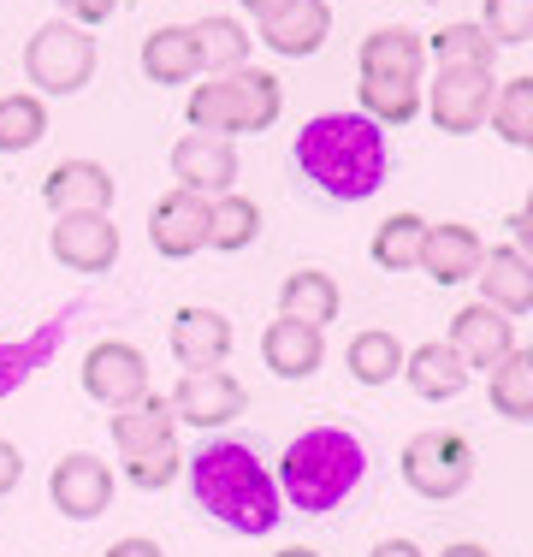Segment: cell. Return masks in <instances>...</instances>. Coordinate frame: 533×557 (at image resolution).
Here are the masks:
<instances>
[{"label": "cell", "mask_w": 533, "mask_h": 557, "mask_svg": "<svg viewBox=\"0 0 533 557\" xmlns=\"http://www.w3.org/2000/svg\"><path fill=\"white\" fill-rule=\"evenodd\" d=\"M297 166L332 202H368L392 172V149L368 113H320L297 137Z\"/></svg>", "instance_id": "1"}, {"label": "cell", "mask_w": 533, "mask_h": 557, "mask_svg": "<svg viewBox=\"0 0 533 557\" xmlns=\"http://www.w3.org/2000/svg\"><path fill=\"white\" fill-rule=\"evenodd\" d=\"M184 474H190L196 504L213 522L232 528V534L256 540V534H273L278 528V510H285L278 481L261 469V457L244 440H208L196 457H184Z\"/></svg>", "instance_id": "2"}, {"label": "cell", "mask_w": 533, "mask_h": 557, "mask_svg": "<svg viewBox=\"0 0 533 557\" xmlns=\"http://www.w3.org/2000/svg\"><path fill=\"white\" fill-rule=\"evenodd\" d=\"M362 474H368V450L350 428H309L302 440L285 445L273 481L278 498L297 504L302 516H326L362 486Z\"/></svg>", "instance_id": "3"}, {"label": "cell", "mask_w": 533, "mask_h": 557, "mask_svg": "<svg viewBox=\"0 0 533 557\" xmlns=\"http://www.w3.org/2000/svg\"><path fill=\"white\" fill-rule=\"evenodd\" d=\"M278 113H285V84H278L273 72H256V65L208 77V84L190 89V101H184L190 131H208V137H256V131L278 125Z\"/></svg>", "instance_id": "4"}, {"label": "cell", "mask_w": 533, "mask_h": 557, "mask_svg": "<svg viewBox=\"0 0 533 557\" xmlns=\"http://www.w3.org/2000/svg\"><path fill=\"white\" fill-rule=\"evenodd\" d=\"M24 77L42 96H77L96 77V36L72 18H53L24 42Z\"/></svg>", "instance_id": "5"}, {"label": "cell", "mask_w": 533, "mask_h": 557, "mask_svg": "<svg viewBox=\"0 0 533 557\" xmlns=\"http://www.w3.org/2000/svg\"><path fill=\"white\" fill-rule=\"evenodd\" d=\"M474 481V445L462 433H445V428H426L404 445V486L433 504L457 498L462 486Z\"/></svg>", "instance_id": "6"}, {"label": "cell", "mask_w": 533, "mask_h": 557, "mask_svg": "<svg viewBox=\"0 0 533 557\" xmlns=\"http://www.w3.org/2000/svg\"><path fill=\"white\" fill-rule=\"evenodd\" d=\"M492 96H498V84L486 65H438L433 89H426V113L445 137H474L492 119Z\"/></svg>", "instance_id": "7"}, {"label": "cell", "mask_w": 533, "mask_h": 557, "mask_svg": "<svg viewBox=\"0 0 533 557\" xmlns=\"http://www.w3.org/2000/svg\"><path fill=\"white\" fill-rule=\"evenodd\" d=\"M84 392L107 409H131L149 397V356L125 338H101L84 356Z\"/></svg>", "instance_id": "8"}, {"label": "cell", "mask_w": 533, "mask_h": 557, "mask_svg": "<svg viewBox=\"0 0 533 557\" xmlns=\"http://www.w3.org/2000/svg\"><path fill=\"white\" fill-rule=\"evenodd\" d=\"M249 409V392L237 374H225V368H202V374H178V386H172V416L190 421V428H232L237 416Z\"/></svg>", "instance_id": "9"}, {"label": "cell", "mask_w": 533, "mask_h": 557, "mask_svg": "<svg viewBox=\"0 0 533 557\" xmlns=\"http://www.w3.org/2000/svg\"><path fill=\"white\" fill-rule=\"evenodd\" d=\"M48 498L65 522H96L107 504H113V469H107L96 450H72V457L53 462Z\"/></svg>", "instance_id": "10"}, {"label": "cell", "mask_w": 533, "mask_h": 557, "mask_svg": "<svg viewBox=\"0 0 533 557\" xmlns=\"http://www.w3.org/2000/svg\"><path fill=\"white\" fill-rule=\"evenodd\" d=\"M48 249L60 268L96 278L119 261V225H113V214H60L48 232Z\"/></svg>", "instance_id": "11"}, {"label": "cell", "mask_w": 533, "mask_h": 557, "mask_svg": "<svg viewBox=\"0 0 533 557\" xmlns=\"http://www.w3.org/2000/svg\"><path fill=\"white\" fill-rule=\"evenodd\" d=\"M208 202H213V196H196V190H184V184L160 196V202L149 208L154 256L184 261V256H196V249H208Z\"/></svg>", "instance_id": "12"}, {"label": "cell", "mask_w": 533, "mask_h": 557, "mask_svg": "<svg viewBox=\"0 0 533 557\" xmlns=\"http://www.w3.org/2000/svg\"><path fill=\"white\" fill-rule=\"evenodd\" d=\"M172 178L196 196H225L237 184V143L232 137H208V131H190V137L172 143Z\"/></svg>", "instance_id": "13"}, {"label": "cell", "mask_w": 533, "mask_h": 557, "mask_svg": "<svg viewBox=\"0 0 533 557\" xmlns=\"http://www.w3.org/2000/svg\"><path fill=\"white\" fill-rule=\"evenodd\" d=\"M172 356H178L184 374L225 368V356H232V321H225L220 309H202V302L178 309L172 314Z\"/></svg>", "instance_id": "14"}, {"label": "cell", "mask_w": 533, "mask_h": 557, "mask_svg": "<svg viewBox=\"0 0 533 557\" xmlns=\"http://www.w3.org/2000/svg\"><path fill=\"white\" fill-rule=\"evenodd\" d=\"M42 196H48L53 220L60 214H107L113 196H119V184L101 161H60L42 178Z\"/></svg>", "instance_id": "15"}, {"label": "cell", "mask_w": 533, "mask_h": 557, "mask_svg": "<svg viewBox=\"0 0 533 557\" xmlns=\"http://www.w3.org/2000/svg\"><path fill=\"white\" fill-rule=\"evenodd\" d=\"M450 350H457L469 368H480V374H492L504 356H516V326H510V314L486 309V302L457 309V321H450Z\"/></svg>", "instance_id": "16"}, {"label": "cell", "mask_w": 533, "mask_h": 557, "mask_svg": "<svg viewBox=\"0 0 533 557\" xmlns=\"http://www.w3.org/2000/svg\"><path fill=\"white\" fill-rule=\"evenodd\" d=\"M356 65L362 77H385V84H421L426 77V42L404 24H380L368 30V42L356 48Z\"/></svg>", "instance_id": "17"}, {"label": "cell", "mask_w": 533, "mask_h": 557, "mask_svg": "<svg viewBox=\"0 0 533 557\" xmlns=\"http://www.w3.org/2000/svg\"><path fill=\"white\" fill-rule=\"evenodd\" d=\"M480 256H486V244H480L474 225L462 220H445V225H426V244H421V273L433 278V285H469L480 273Z\"/></svg>", "instance_id": "18"}, {"label": "cell", "mask_w": 533, "mask_h": 557, "mask_svg": "<svg viewBox=\"0 0 533 557\" xmlns=\"http://www.w3.org/2000/svg\"><path fill=\"white\" fill-rule=\"evenodd\" d=\"M474 285H480V302L498 309V314H510V321L533 309V261L522 256V249H510V244H498V249L480 256Z\"/></svg>", "instance_id": "19"}, {"label": "cell", "mask_w": 533, "mask_h": 557, "mask_svg": "<svg viewBox=\"0 0 533 557\" xmlns=\"http://www.w3.org/2000/svg\"><path fill=\"white\" fill-rule=\"evenodd\" d=\"M261 362H266V374H278V380H309V374H320V362H326V333L278 314L261 333Z\"/></svg>", "instance_id": "20"}, {"label": "cell", "mask_w": 533, "mask_h": 557, "mask_svg": "<svg viewBox=\"0 0 533 557\" xmlns=\"http://www.w3.org/2000/svg\"><path fill=\"white\" fill-rule=\"evenodd\" d=\"M469 374H474V368L462 362L457 350H450V338L416 344V350L404 356V380H409V392L426 397V404H450V397H462V392H469Z\"/></svg>", "instance_id": "21"}, {"label": "cell", "mask_w": 533, "mask_h": 557, "mask_svg": "<svg viewBox=\"0 0 533 557\" xmlns=\"http://www.w3.org/2000/svg\"><path fill=\"white\" fill-rule=\"evenodd\" d=\"M326 30H332V7L326 0H290L273 24H261V42L285 60H309L326 48Z\"/></svg>", "instance_id": "22"}, {"label": "cell", "mask_w": 533, "mask_h": 557, "mask_svg": "<svg viewBox=\"0 0 533 557\" xmlns=\"http://www.w3.org/2000/svg\"><path fill=\"white\" fill-rule=\"evenodd\" d=\"M113 445H119V457H142V450H160V445H172V433H178V416H172V397H142V404H131V409H113Z\"/></svg>", "instance_id": "23"}, {"label": "cell", "mask_w": 533, "mask_h": 557, "mask_svg": "<svg viewBox=\"0 0 533 557\" xmlns=\"http://www.w3.org/2000/svg\"><path fill=\"white\" fill-rule=\"evenodd\" d=\"M338 309H344L338 278L320 273V268H297L278 285V314H285V321H302V326H320V333H326V326L338 321Z\"/></svg>", "instance_id": "24"}, {"label": "cell", "mask_w": 533, "mask_h": 557, "mask_svg": "<svg viewBox=\"0 0 533 557\" xmlns=\"http://www.w3.org/2000/svg\"><path fill=\"white\" fill-rule=\"evenodd\" d=\"M142 77H149V84H160V89L202 77V60H196L190 24H160L149 42H142Z\"/></svg>", "instance_id": "25"}, {"label": "cell", "mask_w": 533, "mask_h": 557, "mask_svg": "<svg viewBox=\"0 0 533 557\" xmlns=\"http://www.w3.org/2000/svg\"><path fill=\"white\" fill-rule=\"evenodd\" d=\"M190 36H196V60H202L208 77H225V72H237V65H249V30H244V18L208 12V18L190 24Z\"/></svg>", "instance_id": "26"}, {"label": "cell", "mask_w": 533, "mask_h": 557, "mask_svg": "<svg viewBox=\"0 0 533 557\" xmlns=\"http://www.w3.org/2000/svg\"><path fill=\"white\" fill-rule=\"evenodd\" d=\"M404 344L397 333H385V326H368V333L350 338V350H344V368H350L356 386H385V380L404 374Z\"/></svg>", "instance_id": "27"}, {"label": "cell", "mask_w": 533, "mask_h": 557, "mask_svg": "<svg viewBox=\"0 0 533 557\" xmlns=\"http://www.w3.org/2000/svg\"><path fill=\"white\" fill-rule=\"evenodd\" d=\"M261 237V208L249 202V196L225 190L208 202V249H220V256H237V249H249Z\"/></svg>", "instance_id": "28"}, {"label": "cell", "mask_w": 533, "mask_h": 557, "mask_svg": "<svg viewBox=\"0 0 533 557\" xmlns=\"http://www.w3.org/2000/svg\"><path fill=\"white\" fill-rule=\"evenodd\" d=\"M48 137V101L36 89H12L0 101V154H24Z\"/></svg>", "instance_id": "29"}, {"label": "cell", "mask_w": 533, "mask_h": 557, "mask_svg": "<svg viewBox=\"0 0 533 557\" xmlns=\"http://www.w3.org/2000/svg\"><path fill=\"white\" fill-rule=\"evenodd\" d=\"M421 244H426V220L421 214H392L373 232V261H380L385 273H409V268H421Z\"/></svg>", "instance_id": "30"}, {"label": "cell", "mask_w": 533, "mask_h": 557, "mask_svg": "<svg viewBox=\"0 0 533 557\" xmlns=\"http://www.w3.org/2000/svg\"><path fill=\"white\" fill-rule=\"evenodd\" d=\"M486 380H492V409H498L504 421H533V362L522 350L504 356Z\"/></svg>", "instance_id": "31"}, {"label": "cell", "mask_w": 533, "mask_h": 557, "mask_svg": "<svg viewBox=\"0 0 533 557\" xmlns=\"http://www.w3.org/2000/svg\"><path fill=\"white\" fill-rule=\"evenodd\" d=\"M492 131H498L504 143H516V149H528L533 143V77H510V84H498V96H492Z\"/></svg>", "instance_id": "32"}, {"label": "cell", "mask_w": 533, "mask_h": 557, "mask_svg": "<svg viewBox=\"0 0 533 557\" xmlns=\"http://www.w3.org/2000/svg\"><path fill=\"white\" fill-rule=\"evenodd\" d=\"M426 60H438V65H486L492 72L498 42H492L480 24H445L438 36H426Z\"/></svg>", "instance_id": "33"}, {"label": "cell", "mask_w": 533, "mask_h": 557, "mask_svg": "<svg viewBox=\"0 0 533 557\" xmlns=\"http://www.w3.org/2000/svg\"><path fill=\"white\" fill-rule=\"evenodd\" d=\"M362 113L373 125H409L421 113V84H385V77H362Z\"/></svg>", "instance_id": "34"}, {"label": "cell", "mask_w": 533, "mask_h": 557, "mask_svg": "<svg viewBox=\"0 0 533 557\" xmlns=\"http://www.w3.org/2000/svg\"><path fill=\"white\" fill-rule=\"evenodd\" d=\"M53 333H60V326H42V333H36V338H24V344H0V397H7L12 386H24V380H30L36 368L48 362Z\"/></svg>", "instance_id": "35"}, {"label": "cell", "mask_w": 533, "mask_h": 557, "mask_svg": "<svg viewBox=\"0 0 533 557\" xmlns=\"http://www.w3.org/2000/svg\"><path fill=\"white\" fill-rule=\"evenodd\" d=\"M480 30H486L498 48L533 42V0H486V18H480Z\"/></svg>", "instance_id": "36"}, {"label": "cell", "mask_w": 533, "mask_h": 557, "mask_svg": "<svg viewBox=\"0 0 533 557\" xmlns=\"http://www.w3.org/2000/svg\"><path fill=\"white\" fill-rule=\"evenodd\" d=\"M184 474V450L178 445H160V450H142V457H125V481L137 493H160Z\"/></svg>", "instance_id": "37"}, {"label": "cell", "mask_w": 533, "mask_h": 557, "mask_svg": "<svg viewBox=\"0 0 533 557\" xmlns=\"http://www.w3.org/2000/svg\"><path fill=\"white\" fill-rule=\"evenodd\" d=\"M60 7H65V18H72V24H84V30H89V24H107V18H113L119 0H60Z\"/></svg>", "instance_id": "38"}, {"label": "cell", "mask_w": 533, "mask_h": 557, "mask_svg": "<svg viewBox=\"0 0 533 557\" xmlns=\"http://www.w3.org/2000/svg\"><path fill=\"white\" fill-rule=\"evenodd\" d=\"M18 481H24V457H18V445H12V440H0V498H7Z\"/></svg>", "instance_id": "39"}, {"label": "cell", "mask_w": 533, "mask_h": 557, "mask_svg": "<svg viewBox=\"0 0 533 557\" xmlns=\"http://www.w3.org/2000/svg\"><path fill=\"white\" fill-rule=\"evenodd\" d=\"M107 557H166V552H160L154 540L131 534V540H113V546H107Z\"/></svg>", "instance_id": "40"}, {"label": "cell", "mask_w": 533, "mask_h": 557, "mask_svg": "<svg viewBox=\"0 0 533 557\" xmlns=\"http://www.w3.org/2000/svg\"><path fill=\"white\" fill-rule=\"evenodd\" d=\"M237 7H244V12H249V18H256V24H273V18H278V12H285V7H290V0H237Z\"/></svg>", "instance_id": "41"}, {"label": "cell", "mask_w": 533, "mask_h": 557, "mask_svg": "<svg viewBox=\"0 0 533 557\" xmlns=\"http://www.w3.org/2000/svg\"><path fill=\"white\" fill-rule=\"evenodd\" d=\"M368 557H426L416 540H380V546H373Z\"/></svg>", "instance_id": "42"}, {"label": "cell", "mask_w": 533, "mask_h": 557, "mask_svg": "<svg viewBox=\"0 0 533 557\" xmlns=\"http://www.w3.org/2000/svg\"><path fill=\"white\" fill-rule=\"evenodd\" d=\"M510 232H516V244H510V249H522V256L533 261V220H528V214H516V220H510Z\"/></svg>", "instance_id": "43"}, {"label": "cell", "mask_w": 533, "mask_h": 557, "mask_svg": "<svg viewBox=\"0 0 533 557\" xmlns=\"http://www.w3.org/2000/svg\"><path fill=\"white\" fill-rule=\"evenodd\" d=\"M438 557H492L486 546H474V540H457V546H445Z\"/></svg>", "instance_id": "44"}, {"label": "cell", "mask_w": 533, "mask_h": 557, "mask_svg": "<svg viewBox=\"0 0 533 557\" xmlns=\"http://www.w3.org/2000/svg\"><path fill=\"white\" fill-rule=\"evenodd\" d=\"M278 557H320V552H309V546H285Z\"/></svg>", "instance_id": "45"}, {"label": "cell", "mask_w": 533, "mask_h": 557, "mask_svg": "<svg viewBox=\"0 0 533 557\" xmlns=\"http://www.w3.org/2000/svg\"><path fill=\"white\" fill-rule=\"evenodd\" d=\"M522 214H528V220H533V190H528V202H522Z\"/></svg>", "instance_id": "46"}, {"label": "cell", "mask_w": 533, "mask_h": 557, "mask_svg": "<svg viewBox=\"0 0 533 557\" xmlns=\"http://www.w3.org/2000/svg\"><path fill=\"white\" fill-rule=\"evenodd\" d=\"M522 356H528V362H533V344H528V350H522Z\"/></svg>", "instance_id": "47"}, {"label": "cell", "mask_w": 533, "mask_h": 557, "mask_svg": "<svg viewBox=\"0 0 533 557\" xmlns=\"http://www.w3.org/2000/svg\"><path fill=\"white\" fill-rule=\"evenodd\" d=\"M528 149H533V143H528Z\"/></svg>", "instance_id": "48"}]
</instances>
